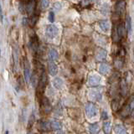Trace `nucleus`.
Returning <instances> with one entry per match:
<instances>
[{
    "mask_svg": "<svg viewBox=\"0 0 134 134\" xmlns=\"http://www.w3.org/2000/svg\"><path fill=\"white\" fill-rule=\"evenodd\" d=\"M41 109L43 110V111L44 113H49V112L51 111L52 107H51V104H50L48 98H46V97L42 98V100H41Z\"/></svg>",
    "mask_w": 134,
    "mask_h": 134,
    "instance_id": "6",
    "label": "nucleus"
},
{
    "mask_svg": "<svg viewBox=\"0 0 134 134\" xmlns=\"http://www.w3.org/2000/svg\"><path fill=\"white\" fill-rule=\"evenodd\" d=\"M49 4V0H41V5L43 8H46Z\"/></svg>",
    "mask_w": 134,
    "mask_h": 134,
    "instance_id": "27",
    "label": "nucleus"
},
{
    "mask_svg": "<svg viewBox=\"0 0 134 134\" xmlns=\"http://www.w3.org/2000/svg\"><path fill=\"white\" fill-rule=\"evenodd\" d=\"M100 130L98 123H94L89 126V132L91 134H97Z\"/></svg>",
    "mask_w": 134,
    "mask_h": 134,
    "instance_id": "15",
    "label": "nucleus"
},
{
    "mask_svg": "<svg viewBox=\"0 0 134 134\" xmlns=\"http://www.w3.org/2000/svg\"><path fill=\"white\" fill-rule=\"evenodd\" d=\"M99 26L103 32L107 33L110 29V23L108 20H102L99 22Z\"/></svg>",
    "mask_w": 134,
    "mask_h": 134,
    "instance_id": "10",
    "label": "nucleus"
},
{
    "mask_svg": "<svg viewBox=\"0 0 134 134\" xmlns=\"http://www.w3.org/2000/svg\"><path fill=\"white\" fill-rule=\"evenodd\" d=\"M126 24H127V30L129 35H132V19L130 16L127 17V20H126Z\"/></svg>",
    "mask_w": 134,
    "mask_h": 134,
    "instance_id": "20",
    "label": "nucleus"
},
{
    "mask_svg": "<svg viewBox=\"0 0 134 134\" xmlns=\"http://www.w3.org/2000/svg\"><path fill=\"white\" fill-rule=\"evenodd\" d=\"M30 46H31V48L33 49V50H35V51H36V50L38 49V47H39V42H38L36 36H34L33 38H31Z\"/></svg>",
    "mask_w": 134,
    "mask_h": 134,
    "instance_id": "18",
    "label": "nucleus"
},
{
    "mask_svg": "<svg viewBox=\"0 0 134 134\" xmlns=\"http://www.w3.org/2000/svg\"><path fill=\"white\" fill-rule=\"evenodd\" d=\"M125 8H126V3L124 1H120L116 3V13L118 15L122 14L124 11H125Z\"/></svg>",
    "mask_w": 134,
    "mask_h": 134,
    "instance_id": "9",
    "label": "nucleus"
},
{
    "mask_svg": "<svg viewBox=\"0 0 134 134\" xmlns=\"http://www.w3.org/2000/svg\"><path fill=\"white\" fill-rule=\"evenodd\" d=\"M118 105H119V102H118V100H114L112 102V103H111V107H112V109L113 110H116L117 108H118Z\"/></svg>",
    "mask_w": 134,
    "mask_h": 134,
    "instance_id": "26",
    "label": "nucleus"
},
{
    "mask_svg": "<svg viewBox=\"0 0 134 134\" xmlns=\"http://www.w3.org/2000/svg\"><path fill=\"white\" fill-rule=\"evenodd\" d=\"M124 27L122 24H118V26L116 28V34L119 38H121L124 36Z\"/></svg>",
    "mask_w": 134,
    "mask_h": 134,
    "instance_id": "23",
    "label": "nucleus"
},
{
    "mask_svg": "<svg viewBox=\"0 0 134 134\" xmlns=\"http://www.w3.org/2000/svg\"><path fill=\"white\" fill-rule=\"evenodd\" d=\"M63 85H64V82L60 79V78H55L54 79L53 81V86L56 88V89H61Z\"/></svg>",
    "mask_w": 134,
    "mask_h": 134,
    "instance_id": "16",
    "label": "nucleus"
},
{
    "mask_svg": "<svg viewBox=\"0 0 134 134\" xmlns=\"http://www.w3.org/2000/svg\"><path fill=\"white\" fill-rule=\"evenodd\" d=\"M47 81H48V79H47V75H46L45 71L43 70L41 75H40V81H39V85H38V91H39L40 93H43L46 85H47Z\"/></svg>",
    "mask_w": 134,
    "mask_h": 134,
    "instance_id": "3",
    "label": "nucleus"
},
{
    "mask_svg": "<svg viewBox=\"0 0 134 134\" xmlns=\"http://www.w3.org/2000/svg\"><path fill=\"white\" fill-rule=\"evenodd\" d=\"M0 20H1V22L3 23V10H2L1 4H0Z\"/></svg>",
    "mask_w": 134,
    "mask_h": 134,
    "instance_id": "31",
    "label": "nucleus"
},
{
    "mask_svg": "<svg viewBox=\"0 0 134 134\" xmlns=\"http://www.w3.org/2000/svg\"><path fill=\"white\" fill-rule=\"evenodd\" d=\"M111 131V121H106L103 124V132L105 134H110Z\"/></svg>",
    "mask_w": 134,
    "mask_h": 134,
    "instance_id": "17",
    "label": "nucleus"
},
{
    "mask_svg": "<svg viewBox=\"0 0 134 134\" xmlns=\"http://www.w3.org/2000/svg\"><path fill=\"white\" fill-rule=\"evenodd\" d=\"M58 34H59V29L55 25L50 24L46 27L45 35L49 39H54V38H55L58 35Z\"/></svg>",
    "mask_w": 134,
    "mask_h": 134,
    "instance_id": "2",
    "label": "nucleus"
},
{
    "mask_svg": "<svg viewBox=\"0 0 134 134\" xmlns=\"http://www.w3.org/2000/svg\"><path fill=\"white\" fill-rule=\"evenodd\" d=\"M109 70H110V66L107 64H102L99 67L100 73H102L103 75H107L109 72Z\"/></svg>",
    "mask_w": 134,
    "mask_h": 134,
    "instance_id": "19",
    "label": "nucleus"
},
{
    "mask_svg": "<svg viewBox=\"0 0 134 134\" xmlns=\"http://www.w3.org/2000/svg\"><path fill=\"white\" fill-rule=\"evenodd\" d=\"M24 79L25 81L29 82L31 79V70H30V66L27 60H24Z\"/></svg>",
    "mask_w": 134,
    "mask_h": 134,
    "instance_id": "5",
    "label": "nucleus"
},
{
    "mask_svg": "<svg viewBox=\"0 0 134 134\" xmlns=\"http://www.w3.org/2000/svg\"><path fill=\"white\" fill-rule=\"evenodd\" d=\"M120 86H121V93L123 96H125L127 94V91H128V88H127V82L124 79H122L120 83Z\"/></svg>",
    "mask_w": 134,
    "mask_h": 134,
    "instance_id": "13",
    "label": "nucleus"
},
{
    "mask_svg": "<svg viewBox=\"0 0 134 134\" xmlns=\"http://www.w3.org/2000/svg\"><path fill=\"white\" fill-rule=\"evenodd\" d=\"M50 127H51V129L53 130H59L62 127V125L58 121H50Z\"/></svg>",
    "mask_w": 134,
    "mask_h": 134,
    "instance_id": "22",
    "label": "nucleus"
},
{
    "mask_svg": "<svg viewBox=\"0 0 134 134\" xmlns=\"http://www.w3.org/2000/svg\"><path fill=\"white\" fill-rule=\"evenodd\" d=\"M49 60H51V61L57 60L59 59V53L57 52V50L54 49H50L49 52Z\"/></svg>",
    "mask_w": 134,
    "mask_h": 134,
    "instance_id": "14",
    "label": "nucleus"
},
{
    "mask_svg": "<svg viewBox=\"0 0 134 134\" xmlns=\"http://www.w3.org/2000/svg\"><path fill=\"white\" fill-rule=\"evenodd\" d=\"M89 96H90V97L94 100H100V99L102 97V92H100V91L98 89L91 90L89 93Z\"/></svg>",
    "mask_w": 134,
    "mask_h": 134,
    "instance_id": "7",
    "label": "nucleus"
},
{
    "mask_svg": "<svg viewBox=\"0 0 134 134\" xmlns=\"http://www.w3.org/2000/svg\"><path fill=\"white\" fill-rule=\"evenodd\" d=\"M40 128L41 131L43 132H47V131H49L50 129H51V127H50V122L49 121H42L40 122Z\"/></svg>",
    "mask_w": 134,
    "mask_h": 134,
    "instance_id": "12",
    "label": "nucleus"
},
{
    "mask_svg": "<svg viewBox=\"0 0 134 134\" xmlns=\"http://www.w3.org/2000/svg\"><path fill=\"white\" fill-rule=\"evenodd\" d=\"M114 132H115V134H127L126 127L121 124H117L114 127Z\"/></svg>",
    "mask_w": 134,
    "mask_h": 134,
    "instance_id": "11",
    "label": "nucleus"
},
{
    "mask_svg": "<svg viewBox=\"0 0 134 134\" xmlns=\"http://www.w3.org/2000/svg\"><path fill=\"white\" fill-rule=\"evenodd\" d=\"M108 118V116H107V112L106 111H103L102 113V120H107Z\"/></svg>",
    "mask_w": 134,
    "mask_h": 134,
    "instance_id": "30",
    "label": "nucleus"
},
{
    "mask_svg": "<svg viewBox=\"0 0 134 134\" xmlns=\"http://www.w3.org/2000/svg\"><path fill=\"white\" fill-rule=\"evenodd\" d=\"M48 19H49V22H51V23L54 22V12H49Z\"/></svg>",
    "mask_w": 134,
    "mask_h": 134,
    "instance_id": "28",
    "label": "nucleus"
},
{
    "mask_svg": "<svg viewBox=\"0 0 134 134\" xmlns=\"http://www.w3.org/2000/svg\"><path fill=\"white\" fill-rule=\"evenodd\" d=\"M107 52L106 50L100 49L97 53V54H96V59H97L98 60H103L107 58Z\"/></svg>",
    "mask_w": 134,
    "mask_h": 134,
    "instance_id": "21",
    "label": "nucleus"
},
{
    "mask_svg": "<svg viewBox=\"0 0 134 134\" xmlns=\"http://www.w3.org/2000/svg\"><path fill=\"white\" fill-rule=\"evenodd\" d=\"M21 1H23L24 3H29V2H32L34 1V0H21Z\"/></svg>",
    "mask_w": 134,
    "mask_h": 134,
    "instance_id": "33",
    "label": "nucleus"
},
{
    "mask_svg": "<svg viewBox=\"0 0 134 134\" xmlns=\"http://www.w3.org/2000/svg\"><path fill=\"white\" fill-rule=\"evenodd\" d=\"M0 54H1V49H0Z\"/></svg>",
    "mask_w": 134,
    "mask_h": 134,
    "instance_id": "34",
    "label": "nucleus"
},
{
    "mask_svg": "<svg viewBox=\"0 0 134 134\" xmlns=\"http://www.w3.org/2000/svg\"><path fill=\"white\" fill-rule=\"evenodd\" d=\"M61 3L60 2H55V3H54L53 4V8L54 10H56V11H59V10H60L61 9Z\"/></svg>",
    "mask_w": 134,
    "mask_h": 134,
    "instance_id": "25",
    "label": "nucleus"
},
{
    "mask_svg": "<svg viewBox=\"0 0 134 134\" xmlns=\"http://www.w3.org/2000/svg\"><path fill=\"white\" fill-rule=\"evenodd\" d=\"M100 83V77L97 75H91L88 77V81H87V85L91 86V87H94V86H99V84Z\"/></svg>",
    "mask_w": 134,
    "mask_h": 134,
    "instance_id": "4",
    "label": "nucleus"
},
{
    "mask_svg": "<svg viewBox=\"0 0 134 134\" xmlns=\"http://www.w3.org/2000/svg\"><path fill=\"white\" fill-rule=\"evenodd\" d=\"M85 111L88 117H94L97 114V107L93 102H87L85 107Z\"/></svg>",
    "mask_w": 134,
    "mask_h": 134,
    "instance_id": "1",
    "label": "nucleus"
},
{
    "mask_svg": "<svg viewBox=\"0 0 134 134\" xmlns=\"http://www.w3.org/2000/svg\"><path fill=\"white\" fill-rule=\"evenodd\" d=\"M115 65L118 69L121 68V67H122V61H121V60H116V61H115Z\"/></svg>",
    "mask_w": 134,
    "mask_h": 134,
    "instance_id": "29",
    "label": "nucleus"
},
{
    "mask_svg": "<svg viewBox=\"0 0 134 134\" xmlns=\"http://www.w3.org/2000/svg\"><path fill=\"white\" fill-rule=\"evenodd\" d=\"M58 134H62V133H58Z\"/></svg>",
    "mask_w": 134,
    "mask_h": 134,
    "instance_id": "36",
    "label": "nucleus"
},
{
    "mask_svg": "<svg viewBox=\"0 0 134 134\" xmlns=\"http://www.w3.org/2000/svg\"><path fill=\"white\" fill-rule=\"evenodd\" d=\"M6 134H8V132H6Z\"/></svg>",
    "mask_w": 134,
    "mask_h": 134,
    "instance_id": "35",
    "label": "nucleus"
},
{
    "mask_svg": "<svg viewBox=\"0 0 134 134\" xmlns=\"http://www.w3.org/2000/svg\"><path fill=\"white\" fill-rule=\"evenodd\" d=\"M48 68H49V75L54 76V75H55L57 73H58V67L56 65V64L54 63V61H51L50 60L49 62V65H48Z\"/></svg>",
    "mask_w": 134,
    "mask_h": 134,
    "instance_id": "8",
    "label": "nucleus"
},
{
    "mask_svg": "<svg viewBox=\"0 0 134 134\" xmlns=\"http://www.w3.org/2000/svg\"><path fill=\"white\" fill-rule=\"evenodd\" d=\"M35 116L34 113H32L30 117H29V122H28V128L30 129L32 127V126L34 125V123H35Z\"/></svg>",
    "mask_w": 134,
    "mask_h": 134,
    "instance_id": "24",
    "label": "nucleus"
},
{
    "mask_svg": "<svg viewBox=\"0 0 134 134\" xmlns=\"http://www.w3.org/2000/svg\"><path fill=\"white\" fill-rule=\"evenodd\" d=\"M128 104L130 105V107H131L132 110L133 111V110H134V99H133V100H132L131 102H129Z\"/></svg>",
    "mask_w": 134,
    "mask_h": 134,
    "instance_id": "32",
    "label": "nucleus"
}]
</instances>
